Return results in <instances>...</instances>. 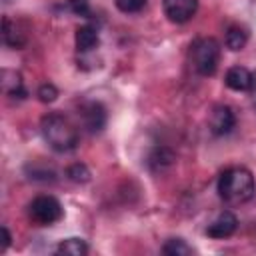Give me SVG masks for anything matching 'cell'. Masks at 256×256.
I'll use <instances>...</instances> for the list:
<instances>
[{
    "instance_id": "obj_1",
    "label": "cell",
    "mask_w": 256,
    "mask_h": 256,
    "mask_svg": "<svg viewBox=\"0 0 256 256\" xmlns=\"http://www.w3.org/2000/svg\"><path fill=\"white\" fill-rule=\"evenodd\" d=\"M256 192L254 176L244 166L228 168L218 178V194L228 204H244Z\"/></svg>"
},
{
    "instance_id": "obj_2",
    "label": "cell",
    "mask_w": 256,
    "mask_h": 256,
    "mask_svg": "<svg viewBox=\"0 0 256 256\" xmlns=\"http://www.w3.org/2000/svg\"><path fill=\"white\" fill-rule=\"evenodd\" d=\"M40 132H42L44 140L48 142V146L56 152H72L80 142V136H78V130L74 128V124L58 112H50V114L42 116Z\"/></svg>"
},
{
    "instance_id": "obj_3",
    "label": "cell",
    "mask_w": 256,
    "mask_h": 256,
    "mask_svg": "<svg viewBox=\"0 0 256 256\" xmlns=\"http://www.w3.org/2000/svg\"><path fill=\"white\" fill-rule=\"evenodd\" d=\"M220 62V44L216 38H200L192 46V66L202 76H212Z\"/></svg>"
},
{
    "instance_id": "obj_4",
    "label": "cell",
    "mask_w": 256,
    "mask_h": 256,
    "mask_svg": "<svg viewBox=\"0 0 256 256\" xmlns=\"http://www.w3.org/2000/svg\"><path fill=\"white\" fill-rule=\"evenodd\" d=\"M28 214L30 218L40 224V226H50L54 222H58L62 216H64V208L60 204L58 198L50 196V194H42V196H36L30 206H28Z\"/></svg>"
},
{
    "instance_id": "obj_5",
    "label": "cell",
    "mask_w": 256,
    "mask_h": 256,
    "mask_svg": "<svg viewBox=\"0 0 256 256\" xmlns=\"http://www.w3.org/2000/svg\"><path fill=\"white\" fill-rule=\"evenodd\" d=\"M234 126H236V116L230 106L218 104L212 108V112L208 116V128L214 136H226L234 130Z\"/></svg>"
},
{
    "instance_id": "obj_6",
    "label": "cell",
    "mask_w": 256,
    "mask_h": 256,
    "mask_svg": "<svg viewBox=\"0 0 256 256\" xmlns=\"http://www.w3.org/2000/svg\"><path fill=\"white\" fill-rule=\"evenodd\" d=\"M164 14L174 24H184L194 18L198 10V0H162Z\"/></svg>"
},
{
    "instance_id": "obj_7",
    "label": "cell",
    "mask_w": 256,
    "mask_h": 256,
    "mask_svg": "<svg viewBox=\"0 0 256 256\" xmlns=\"http://www.w3.org/2000/svg\"><path fill=\"white\" fill-rule=\"evenodd\" d=\"M80 116H82V124L88 132L96 134L100 132L104 126H106V120H108V114H106V108L100 104V102H86L82 108H80Z\"/></svg>"
},
{
    "instance_id": "obj_8",
    "label": "cell",
    "mask_w": 256,
    "mask_h": 256,
    "mask_svg": "<svg viewBox=\"0 0 256 256\" xmlns=\"http://www.w3.org/2000/svg\"><path fill=\"white\" fill-rule=\"evenodd\" d=\"M236 228H238V218H236L230 210H224V212H220V214L216 216L214 222L208 224L206 234H208L210 238H214V240H222V238L232 236V234L236 232Z\"/></svg>"
},
{
    "instance_id": "obj_9",
    "label": "cell",
    "mask_w": 256,
    "mask_h": 256,
    "mask_svg": "<svg viewBox=\"0 0 256 256\" xmlns=\"http://www.w3.org/2000/svg\"><path fill=\"white\" fill-rule=\"evenodd\" d=\"M224 82H226V86H228L230 90L246 92V90H250L252 84H254V74H252L248 68H244V66H232V68L226 72Z\"/></svg>"
},
{
    "instance_id": "obj_10",
    "label": "cell",
    "mask_w": 256,
    "mask_h": 256,
    "mask_svg": "<svg viewBox=\"0 0 256 256\" xmlns=\"http://www.w3.org/2000/svg\"><path fill=\"white\" fill-rule=\"evenodd\" d=\"M174 160H176V154H174L170 148H166V146H156V148H152V152L148 154L146 164H148V168H150L152 172H164V170H168V168L174 164Z\"/></svg>"
},
{
    "instance_id": "obj_11",
    "label": "cell",
    "mask_w": 256,
    "mask_h": 256,
    "mask_svg": "<svg viewBox=\"0 0 256 256\" xmlns=\"http://www.w3.org/2000/svg\"><path fill=\"white\" fill-rule=\"evenodd\" d=\"M98 44H100V38H98L96 28L86 24V26H80L76 30V48H78V52H90Z\"/></svg>"
},
{
    "instance_id": "obj_12",
    "label": "cell",
    "mask_w": 256,
    "mask_h": 256,
    "mask_svg": "<svg viewBox=\"0 0 256 256\" xmlns=\"http://www.w3.org/2000/svg\"><path fill=\"white\" fill-rule=\"evenodd\" d=\"M56 252L64 254V256H84V254H88V244L82 238H66V240L58 242Z\"/></svg>"
},
{
    "instance_id": "obj_13",
    "label": "cell",
    "mask_w": 256,
    "mask_h": 256,
    "mask_svg": "<svg viewBox=\"0 0 256 256\" xmlns=\"http://www.w3.org/2000/svg\"><path fill=\"white\" fill-rule=\"evenodd\" d=\"M248 42V32L240 26H230L226 32V48H230L232 52H238L246 46Z\"/></svg>"
},
{
    "instance_id": "obj_14",
    "label": "cell",
    "mask_w": 256,
    "mask_h": 256,
    "mask_svg": "<svg viewBox=\"0 0 256 256\" xmlns=\"http://www.w3.org/2000/svg\"><path fill=\"white\" fill-rule=\"evenodd\" d=\"M2 40H4V44L10 46V48H20V46L24 44V38H22V34L18 32L16 24H12L8 18H4V22H2Z\"/></svg>"
},
{
    "instance_id": "obj_15",
    "label": "cell",
    "mask_w": 256,
    "mask_h": 256,
    "mask_svg": "<svg viewBox=\"0 0 256 256\" xmlns=\"http://www.w3.org/2000/svg\"><path fill=\"white\" fill-rule=\"evenodd\" d=\"M162 252L168 256H186V254H192V246H188L186 240L182 238H170L164 242Z\"/></svg>"
},
{
    "instance_id": "obj_16",
    "label": "cell",
    "mask_w": 256,
    "mask_h": 256,
    "mask_svg": "<svg viewBox=\"0 0 256 256\" xmlns=\"http://www.w3.org/2000/svg\"><path fill=\"white\" fill-rule=\"evenodd\" d=\"M28 178L30 180H38V182H54L56 180V172L50 168H40L38 164H28L26 166Z\"/></svg>"
},
{
    "instance_id": "obj_17",
    "label": "cell",
    "mask_w": 256,
    "mask_h": 256,
    "mask_svg": "<svg viewBox=\"0 0 256 256\" xmlns=\"http://www.w3.org/2000/svg\"><path fill=\"white\" fill-rule=\"evenodd\" d=\"M66 176H68L72 182H76V184H84V182L90 180V170H88L86 164L76 162V164H70V166L66 168Z\"/></svg>"
},
{
    "instance_id": "obj_18",
    "label": "cell",
    "mask_w": 256,
    "mask_h": 256,
    "mask_svg": "<svg viewBox=\"0 0 256 256\" xmlns=\"http://www.w3.org/2000/svg\"><path fill=\"white\" fill-rule=\"evenodd\" d=\"M116 2V8L124 14H134V12H140L148 0H114Z\"/></svg>"
},
{
    "instance_id": "obj_19",
    "label": "cell",
    "mask_w": 256,
    "mask_h": 256,
    "mask_svg": "<svg viewBox=\"0 0 256 256\" xmlns=\"http://www.w3.org/2000/svg\"><path fill=\"white\" fill-rule=\"evenodd\" d=\"M38 100L40 102H44V104H50V102H54L56 98H58V88L54 86V84H50V82H46V84H42L40 88H38Z\"/></svg>"
},
{
    "instance_id": "obj_20",
    "label": "cell",
    "mask_w": 256,
    "mask_h": 256,
    "mask_svg": "<svg viewBox=\"0 0 256 256\" xmlns=\"http://www.w3.org/2000/svg\"><path fill=\"white\" fill-rule=\"evenodd\" d=\"M68 6L72 8L74 14L78 16H88L90 14V6H88V0H68Z\"/></svg>"
},
{
    "instance_id": "obj_21",
    "label": "cell",
    "mask_w": 256,
    "mask_h": 256,
    "mask_svg": "<svg viewBox=\"0 0 256 256\" xmlns=\"http://www.w3.org/2000/svg\"><path fill=\"white\" fill-rule=\"evenodd\" d=\"M12 242V236H10V230L6 226H2V250H6Z\"/></svg>"
}]
</instances>
